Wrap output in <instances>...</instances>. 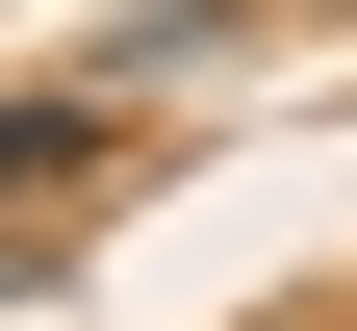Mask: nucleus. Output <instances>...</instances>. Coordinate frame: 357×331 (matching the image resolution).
<instances>
[{
	"label": "nucleus",
	"mask_w": 357,
	"mask_h": 331,
	"mask_svg": "<svg viewBox=\"0 0 357 331\" xmlns=\"http://www.w3.org/2000/svg\"><path fill=\"white\" fill-rule=\"evenodd\" d=\"M26 178H77V102H0V204H26Z\"/></svg>",
	"instance_id": "f257e3e1"
}]
</instances>
